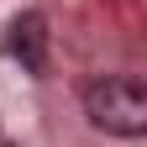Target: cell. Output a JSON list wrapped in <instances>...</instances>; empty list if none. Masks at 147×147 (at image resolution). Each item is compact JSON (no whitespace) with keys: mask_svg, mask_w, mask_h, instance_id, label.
I'll list each match as a JSON object with an SVG mask.
<instances>
[{"mask_svg":"<svg viewBox=\"0 0 147 147\" xmlns=\"http://www.w3.org/2000/svg\"><path fill=\"white\" fill-rule=\"evenodd\" d=\"M84 116L95 131L142 137L147 131V89L137 74H100L84 84Z\"/></svg>","mask_w":147,"mask_h":147,"instance_id":"obj_1","label":"cell"},{"mask_svg":"<svg viewBox=\"0 0 147 147\" xmlns=\"http://www.w3.org/2000/svg\"><path fill=\"white\" fill-rule=\"evenodd\" d=\"M5 53H11L26 74H42V68H47V21H42L37 11H21V16L5 26Z\"/></svg>","mask_w":147,"mask_h":147,"instance_id":"obj_2","label":"cell"}]
</instances>
